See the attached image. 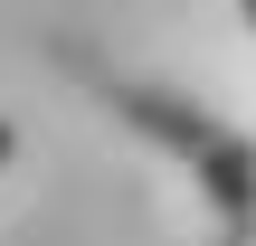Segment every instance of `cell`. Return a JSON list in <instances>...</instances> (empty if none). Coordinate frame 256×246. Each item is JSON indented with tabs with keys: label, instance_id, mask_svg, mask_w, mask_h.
<instances>
[{
	"label": "cell",
	"instance_id": "cell-1",
	"mask_svg": "<svg viewBox=\"0 0 256 246\" xmlns=\"http://www.w3.org/2000/svg\"><path fill=\"white\" fill-rule=\"evenodd\" d=\"M114 104H124V123H142V133H162L180 161H200L209 209H218V246H256V142L247 133H228L218 114L180 104L171 85H124V76H114Z\"/></svg>",
	"mask_w": 256,
	"mask_h": 246
},
{
	"label": "cell",
	"instance_id": "cell-3",
	"mask_svg": "<svg viewBox=\"0 0 256 246\" xmlns=\"http://www.w3.org/2000/svg\"><path fill=\"white\" fill-rule=\"evenodd\" d=\"M238 9H247V28H256V0H238Z\"/></svg>",
	"mask_w": 256,
	"mask_h": 246
},
{
	"label": "cell",
	"instance_id": "cell-2",
	"mask_svg": "<svg viewBox=\"0 0 256 246\" xmlns=\"http://www.w3.org/2000/svg\"><path fill=\"white\" fill-rule=\"evenodd\" d=\"M10 152H19V123H10V114H0V171H10Z\"/></svg>",
	"mask_w": 256,
	"mask_h": 246
}]
</instances>
